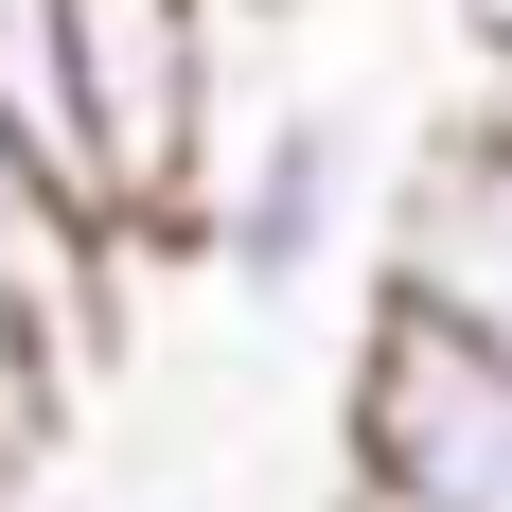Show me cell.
<instances>
[{"instance_id":"5b68a950","label":"cell","mask_w":512,"mask_h":512,"mask_svg":"<svg viewBox=\"0 0 512 512\" xmlns=\"http://www.w3.org/2000/svg\"><path fill=\"white\" fill-rule=\"evenodd\" d=\"M0 106L53 142V71H36V0H0Z\"/></svg>"},{"instance_id":"6da1fadb","label":"cell","mask_w":512,"mask_h":512,"mask_svg":"<svg viewBox=\"0 0 512 512\" xmlns=\"http://www.w3.org/2000/svg\"><path fill=\"white\" fill-rule=\"evenodd\" d=\"M230 18L248 0H36L53 71V159L106 212V248L142 265L159 230H195L230 177Z\"/></svg>"},{"instance_id":"ba28073f","label":"cell","mask_w":512,"mask_h":512,"mask_svg":"<svg viewBox=\"0 0 512 512\" xmlns=\"http://www.w3.org/2000/svg\"><path fill=\"white\" fill-rule=\"evenodd\" d=\"M248 18H265V0H248Z\"/></svg>"},{"instance_id":"7a4b0ae2","label":"cell","mask_w":512,"mask_h":512,"mask_svg":"<svg viewBox=\"0 0 512 512\" xmlns=\"http://www.w3.org/2000/svg\"><path fill=\"white\" fill-rule=\"evenodd\" d=\"M336 495L354 512H512V354L460 318L371 301L336 371Z\"/></svg>"},{"instance_id":"3957f363","label":"cell","mask_w":512,"mask_h":512,"mask_svg":"<svg viewBox=\"0 0 512 512\" xmlns=\"http://www.w3.org/2000/svg\"><path fill=\"white\" fill-rule=\"evenodd\" d=\"M354 195H371V106H265V124H230V177H212V212H195V248H212V283L248 318H301L318 301V265L354 248Z\"/></svg>"},{"instance_id":"52a82bcc","label":"cell","mask_w":512,"mask_h":512,"mask_svg":"<svg viewBox=\"0 0 512 512\" xmlns=\"http://www.w3.org/2000/svg\"><path fill=\"white\" fill-rule=\"evenodd\" d=\"M495 71H512V0H495Z\"/></svg>"},{"instance_id":"277c9868","label":"cell","mask_w":512,"mask_h":512,"mask_svg":"<svg viewBox=\"0 0 512 512\" xmlns=\"http://www.w3.org/2000/svg\"><path fill=\"white\" fill-rule=\"evenodd\" d=\"M371 301H407V318H460V336H495L512 354V71L477 106H442L424 124V159L389 177V230H371Z\"/></svg>"},{"instance_id":"8992f818","label":"cell","mask_w":512,"mask_h":512,"mask_svg":"<svg viewBox=\"0 0 512 512\" xmlns=\"http://www.w3.org/2000/svg\"><path fill=\"white\" fill-rule=\"evenodd\" d=\"M0 512H53V477H18V460H0Z\"/></svg>"}]
</instances>
